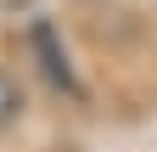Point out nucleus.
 <instances>
[{
    "label": "nucleus",
    "instance_id": "obj_1",
    "mask_svg": "<svg viewBox=\"0 0 157 152\" xmlns=\"http://www.w3.org/2000/svg\"><path fill=\"white\" fill-rule=\"evenodd\" d=\"M28 45H34V56H39V68H45V79H51L56 90H67V96H78V79H73V68H67V51L56 45V28H51V23H34V28H28Z\"/></svg>",
    "mask_w": 157,
    "mask_h": 152
},
{
    "label": "nucleus",
    "instance_id": "obj_2",
    "mask_svg": "<svg viewBox=\"0 0 157 152\" xmlns=\"http://www.w3.org/2000/svg\"><path fill=\"white\" fill-rule=\"evenodd\" d=\"M17 113H23V90H17V79H6V73H0V130H6Z\"/></svg>",
    "mask_w": 157,
    "mask_h": 152
}]
</instances>
